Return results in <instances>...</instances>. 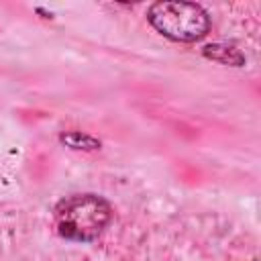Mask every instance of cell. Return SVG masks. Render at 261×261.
<instances>
[{"instance_id":"1","label":"cell","mask_w":261,"mask_h":261,"mask_svg":"<svg viewBox=\"0 0 261 261\" xmlns=\"http://www.w3.org/2000/svg\"><path fill=\"white\" fill-rule=\"evenodd\" d=\"M112 220V206L98 194H71L53 208V224L59 237L75 243L98 239Z\"/></svg>"},{"instance_id":"2","label":"cell","mask_w":261,"mask_h":261,"mask_svg":"<svg viewBox=\"0 0 261 261\" xmlns=\"http://www.w3.org/2000/svg\"><path fill=\"white\" fill-rule=\"evenodd\" d=\"M147 20L175 43H196L210 31V14L196 2H155L147 10Z\"/></svg>"},{"instance_id":"3","label":"cell","mask_w":261,"mask_h":261,"mask_svg":"<svg viewBox=\"0 0 261 261\" xmlns=\"http://www.w3.org/2000/svg\"><path fill=\"white\" fill-rule=\"evenodd\" d=\"M202 55L212 59V61H218L222 65H232V67H241L245 65V55L234 47V45H226V43H212V45H206L202 49Z\"/></svg>"},{"instance_id":"4","label":"cell","mask_w":261,"mask_h":261,"mask_svg":"<svg viewBox=\"0 0 261 261\" xmlns=\"http://www.w3.org/2000/svg\"><path fill=\"white\" fill-rule=\"evenodd\" d=\"M59 141L65 147L75 149V151H96V149H100L98 139H94L92 135L80 133V130H65V133L59 135Z\"/></svg>"}]
</instances>
